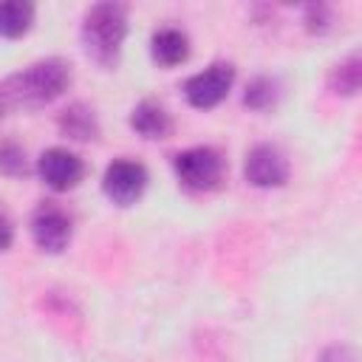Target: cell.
Here are the masks:
<instances>
[{"instance_id": "obj_1", "label": "cell", "mask_w": 362, "mask_h": 362, "mask_svg": "<svg viewBox=\"0 0 362 362\" xmlns=\"http://www.w3.org/2000/svg\"><path fill=\"white\" fill-rule=\"evenodd\" d=\"M74 82V65L62 57L37 59L0 82V102L6 110H40L57 102Z\"/></svg>"}, {"instance_id": "obj_2", "label": "cell", "mask_w": 362, "mask_h": 362, "mask_svg": "<svg viewBox=\"0 0 362 362\" xmlns=\"http://www.w3.org/2000/svg\"><path fill=\"white\" fill-rule=\"evenodd\" d=\"M127 28H130V23H127L124 3L102 0V3L88 6L85 17H82V28H79V40H82L88 59L93 65H99L102 71H113L122 59Z\"/></svg>"}, {"instance_id": "obj_3", "label": "cell", "mask_w": 362, "mask_h": 362, "mask_svg": "<svg viewBox=\"0 0 362 362\" xmlns=\"http://www.w3.org/2000/svg\"><path fill=\"white\" fill-rule=\"evenodd\" d=\"M173 173L189 192H212L226 178V158L209 144H195L173 156Z\"/></svg>"}, {"instance_id": "obj_4", "label": "cell", "mask_w": 362, "mask_h": 362, "mask_svg": "<svg viewBox=\"0 0 362 362\" xmlns=\"http://www.w3.org/2000/svg\"><path fill=\"white\" fill-rule=\"evenodd\" d=\"M232 85H235V65L226 62V59H215V62H209L204 71L192 74V76L184 82L181 90H184V99H187L192 107H198V110H212V107H218V105L229 96Z\"/></svg>"}, {"instance_id": "obj_5", "label": "cell", "mask_w": 362, "mask_h": 362, "mask_svg": "<svg viewBox=\"0 0 362 362\" xmlns=\"http://www.w3.org/2000/svg\"><path fill=\"white\" fill-rule=\"evenodd\" d=\"M28 232H31V240L37 243L40 252H45V255H62L68 249L71 238H74V221H71V215L59 204L42 201L31 212Z\"/></svg>"}, {"instance_id": "obj_6", "label": "cell", "mask_w": 362, "mask_h": 362, "mask_svg": "<svg viewBox=\"0 0 362 362\" xmlns=\"http://www.w3.org/2000/svg\"><path fill=\"white\" fill-rule=\"evenodd\" d=\"M150 173L136 158H113L102 173V192L116 206H133L147 189Z\"/></svg>"}, {"instance_id": "obj_7", "label": "cell", "mask_w": 362, "mask_h": 362, "mask_svg": "<svg viewBox=\"0 0 362 362\" xmlns=\"http://www.w3.org/2000/svg\"><path fill=\"white\" fill-rule=\"evenodd\" d=\"M291 167L286 153L272 144V141H260L255 147H249L246 161H243V178L246 184L257 187V189H277L288 181Z\"/></svg>"}, {"instance_id": "obj_8", "label": "cell", "mask_w": 362, "mask_h": 362, "mask_svg": "<svg viewBox=\"0 0 362 362\" xmlns=\"http://www.w3.org/2000/svg\"><path fill=\"white\" fill-rule=\"evenodd\" d=\"M34 170H37L40 181L48 189H54V192L76 189L82 184L85 173H88L85 161L74 150H68V147H48V150H42Z\"/></svg>"}, {"instance_id": "obj_9", "label": "cell", "mask_w": 362, "mask_h": 362, "mask_svg": "<svg viewBox=\"0 0 362 362\" xmlns=\"http://www.w3.org/2000/svg\"><path fill=\"white\" fill-rule=\"evenodd\" d=\"M130 127L147 141H161L173 133V113L158 99H141L130 110Z\"/></svg>"}, {"instance_id": "obj_10", "label": "cell", "mask_w": 362, "mask_h": 362, "mask_svg": "<svg viewBox=\"0 0 362 362\" xmlns=\"http://www.w3.org/2000/svg\"><path fill=\"white\" fill-rule=\"evenodd\" d=\"M57 127L71 141H96L102 136L99 116L88 102H71L68 107H62L57 116Z\"/></svg>"}, {"instance_id": "obj_11", "label": "cell", "mask_w": 362, "mask_h": 362, "mask_svg": "<svg viewBox=\"0 0 362 362\" xmlns=\"http://www.w3.org/2000/svg\"><path fill=\"white\" fill-rule=\"evenodd\" d=\"M150 57L161 68L184 65L189 59V37L175 25L156 28L153 37H150Z\"/></svg>"}, {"instance_id": "obj_12", "label": "cell", "mask_w": 362, "mask_h": 362, "mask_svg": "<svg viewBox=\"0 0 362 362\" xmlns=\"http://www.w3.org/2000/svg\"><path fill=\"white\" fill-rule=\"evenodd\" d=\"M37 6L28 0H0V37L17 40L31 31Z\"/></svg>"}, {"instance_id": "obj_13", "label": "cell", "mask_w": 362, "mask_h": 362, "mask_svg": "<svg viewBox=\"0 0 362 362\" xmlns=\"http://www.w3.org/2000/svg\"><path fill=\"white\" fill-rule=\"evenodd\" d=\"M359 85H362V57L359 51H351L328 71V90L337 96H356Z\"/></svg>"}, {"instance_id": "obj_14", "label": "cell", "mask_w": 362, "mask_h": 362, "mask_svg": "<svg viewBox=\"0 0 362 362\" xmlns=\"http://www.w3.org/2000/svg\"><path fill=\"white\" fill-rule=\"evenodd\" d=\"M280 102V82L269 74H257L246 82L243 88V105L249 110H257V113H266L272 110L274 105Z\"/></svg>"}, {"instance_id": "obj_15", "label": "cell", "mask_w": 362, "mask_h": 362, "mask_svg": "<svg viewBox=\"0 0 362 362\" xmlns=\"http://www.w3.org/2000/svg\"><path fill=\"white\" fill-rule=\"evenodd\" d=\"M0 175L14 178V181L31 175V161H28L25 150L14 139H3L0 141Z\"/></svg>"}, {"instance_id": "obj_16", "label": "cell", "mask_w": 362, "mask_h": 362, "mask_svg": "<svg viewBox=\"0 0 362 362\" xmlns=\"http://www.w3.org/2000/svg\"><path fill=\"white\" fill-rule=\"evenodd\" d=\"M303 25L308 34H328L334 25V11L325 3H308L303 6Z\"/></svg>"}, {"instance_id": "obj_17", "label": "cell", "mask_w": 362, "mask_h": 362, "mask_svg": "<svg viewBox=\"0 0 362 362\" xmlns=\"http://www.w3.org/2000/svg\"><path fill=\"white\" fill-rule=\"evenodd\" d=\"M320 362H359L356 359V351L345 342H334L328 348L320 351Z\"/></svg>"}, {"instance_id": "obj_18", "label": "cell", "mask_w": 362, "mask_h": 362, "mask_svg": "<svg viewBox=\"0 0 362 362\" xmlns=\"http://www.w3.org/2000/svg\"><path fill=\"white\" fill-rule=\"evenodd\" d=\"M14 243V221L8 218V212L0 206V252H6Z\"/></svg>"}, {"instance_id": "obj_19", "label": "cell", "mask_w": 362, "mask_h": 362, "mask_svg": "<svg viewBox=\"0 0 362 362\" xmlns=\"http://www.w3.org/2000/svg\"><path fill=\"white\" fill-rule=\"evenodd\" d=\"M3 116H6V107H3V102H0V119H3Z\"/></svg>"}]
</instances>
